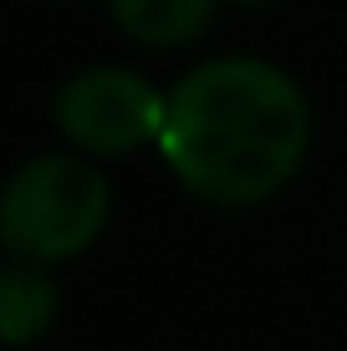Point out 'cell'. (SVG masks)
<instances>
[{
    "mask_svg": "<svg viewBox=\"0 0 347 351\" xmlns=\"http://www.w3.org/2000/svg\"><path fill=\"white\" fill-rule=\"evenodd\" d=\"M62 316V290L46 265H0V346H36Z\"/></svg>",
    "mask_w": 347,
    "mask_h": 351,
    "instance_id": "cell-4",
    "label": "cell"
},
{
    "mask_svg": "<svg viewBox=\"0 0 347 351\" xmlns=\"http://www.w3.org/2000/svg\"><path fill=\"white\" fill-rule=\"evenodd\" d=\"M107 214L113 189L98 163L82 153H41L0 184V245L10 260L52 270L98 245Z\"/></svg>",
    "mask_w": 347,
    "mask_h": 351,
    "instance_id": "cell-2",
    "label": "cell"
},
{
    "mask_svg": "<svg viewBox=\"0 0 347 351\" xmlns=\"http://www.w3.org/2000/svg\"><path fill=\"white\" fill-rule=\"evenodd\" d=\"M220 0H107L117 31L138 46L169 51V46H194L210 31Z\"/></svg>",
    "mask_w": 347,
    "mask_h": 351,
    "instance_id": "cell-5",
    "label": "cell"
},
{
    "mask_svg": "<svg viewBox=\"0 0 347 351\" xmlns=\"http://www.w3.org/2000/svg\"><path fill=\"white\" fill-rule=\"evenodd\" d=\"M169 92L128 66H87L56 87L52 117L71 153L82 158H123L143 143H159Z\"/></svg>",
    "mask_w": 347,
    "mask_h": 351,
    "instance_id": "cell-3",
    "label": "cell"
},
{
    "mask_svg": "<svg viewBox=\"0 0 347 351\" xmlns=\"http://www.w3.org/2000/svg\"><path fill=\"white\" fill-rule=\"evenodd\" d=\"M230 5H276V0H230Z\"/></svg>",
    "mask_w": 347,
    "mask_h": 351,
    "instance_id": "cell-6",
    "label": "cell"
},
{
    "mask_svg": "<svg viewBox=\"0 0 347 351\" xmlns=\"http://www.w3.org/2000/svg\"><path fill=\"white\" fill-rule=\"evenodd\" d=\"M312 148V107L291 71L260 56H214L179 77L159 153L199 204L256 209L296 178Z\"/></svg>",
    "mask_w": 347,
    "mask_h": 351,
    "instance_id": "cell-1",
    "label": "cell"
}]
</instances>
